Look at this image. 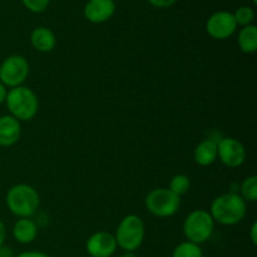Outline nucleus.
Instances as JSON below:
<instances>
[{"mask_svg": "<svg viewBox=\"0 0 257 257\" xmlns=\"http://www.w3.org/2000/svg\"><path fill=\"white\" fill-rule=\"evenodd\" d=\"M30 43L38 52L49 53L57 45V38L49 28L38 27L30 34Z\"/></svg>", "mask_w": 257, "mask_h": 257, "instance_id": "14", "label": "nucleus"}, {"mask_svg": "<svg viewBox=\"0 0 257 257\" xmlns=\"http://www.w3.org/2000/svg\"><path fill=\"white\" fill-rule=\"evenodd\" d=\"M217 142L218 141L207 138L196 146L193 151V160L197 165L207 167L217 160Z\"/></svg>", "mask_w": 257, "mask_h": 257, "instance_id": "13", "label": "nucleus"}, {"mask_svg": "<svg viewBox=\"0 0 257 257\" xmlns=\"http://www.w3.org/2000/svg\"><path fill=\"white\" fill-rule=\"evenodd\" d=\"M237 29L235 19H233L232 13L225 12H216L211 15L206 23V30L208 35L213 39L223 40L232 37Z\"/></svg>", "mask_w": 257, "mask_h": 257, "instance_id": "9", "label": "nucleus"}, {"mask_svg": "<svg viewBox=\"0 0 257 257\" xmlns=\"http://www.w3.org/2000/svg\"><path fill=\"white\" fill-rule=\"evenodd\" d=\"M22 3L32 13H43L49 7L50 0H22Z\"/></svg>", "mask_w": 257, "mask_h": 257, "instance_id": "21", "label": "nucleus"}, {"mask_svg": "<svg viewBox=\"0 0 257 257\" xmlns=\"http://www.w3.org/2000/svg\"><path fill=\"white\" fill-rule=\"evenodd\" d=\"M247 212V205L238 193H223L211 203L210 215L213 221L225 226L240 223Z\"/></svg>", "mask_w": 257, "mask_h": 257, "instance_id": "1", "label": "nucleus"}, {"mask_svg": "<svg viewBox=\"0 0 257 257\" xmlns=\"http://www.w3.org/2000/svg\"><path fill=\"white\" fill-rule=\"evenodd\" d=\"M253 2V4H257V0H252Z\"/></svg>", "mask_w": 257, "mask_h": 257, "instance_id": "29", "label": "nucleus"}, {"mask_svg": "<svg viewBox=\"0 0 257 257\" xmlns=\"http://www.w3.org/2000/svg\"><path fill=\"white\" fill-rule=\"evenodd\" d=\"M22 124L17 118L7 114L0 117V147H12L19 141Z\"/></svg>", "mask_w": 257, "mask_h": 257, "instance_id": "12", "label": "nucleus"}, {"mask_svg": "<svg viewBox=\"0 0 257 257\" xmlns=\"http://www.w3.org/2000/svg\"><path fill=\"white\" fill-rule=\"evenodd\" d=\"M29 70V63L23 55H10L0 64V82L5 87H20L27 80Z\"/></svg>", "mask_w": 257, "mask_h": 257, "instance_id": "7", "label": "nucleus"}, {"mask_svg": "<svg viewBox=\"0 0 257 257\" xmlns=\"http://www.w3.org/2000/svg\"><path fill=\"white\" fill-rule=\"evenodd\" d=\"M190 187H191V180L188 178V176L180 173V175L173 176L172 180H171L170 182V187H168V190L172 191V192L175 193V195H177L178 197H181V196L186 195V193L190 191Z\"/></svg>", "mask_w": 257, "mask_h": 257, "instance_id": "19", "label": "nucleus"}, {"mask_svg": "<svg viewBox=\"0 0 257 257\" xmlns=\"http://www.w3.org/2000/svg\"><path fill=\"white\" fill-rule=\"evenodd\" d=\"M238 47L246 54H252L257 50V28L251 24L242 27L237 37Z\"/></svg>", "mask_w": 257, "mask_h": 257, "instance_id": "16", "label": "nucleus"}, {"mask_svg": "<svg viewBox=\"0 0 257 257\" xmlns=\"http://www.w3.org/2000/svg\"><path fill=\"white\" fill-rule=\"evenodd\" d=\"M232 15L236 24L241 25V27L251 25L255 19V12L250 7H240L238 9H236V12Z\"/></svg>", "mask_w": 257, "mask_h": 257, "instance_id": "20", "label": "nucleus"}, {"mask_svg": "<svg viewBox=\"0 0 257 257\" xmlns=\"http://www.w3.org/2000/svg\"><path fill=\"white\" fill-rule=\"evenodd\" d=\"M119 257H137L135 255V252H124L123 255H120Z\"/></svg>", "mask_w": 257, "mask_h": 257, "instance_id": "28", "label": "nucleus"}, {"mask_svg": "<svg viewBox=\"0 0 257 257\" xmlns=\"http://www.w3.org/2000/svg\"><path fill=\"white\" fill-rule=\"evenodd\" d=\"M5 237H7V228H5L4 223H3L2 221H0V247H2V246L4 245Z\"/></svg>", "mask_w": 257, "mask_h": 257, "instance_id": "26", "label": "nucleus"}, {"mask_svg": "<svg viewBox=\"0 0 257 257\" xmlns=\"http://www.w3.org/2000/svg\"><path fill=\"white\" fill-rule=\"evenodd\" d=\"M40 205V197L34 187L25 183L15 185L7 193V206L13 215L29 218L35 215Z\"/></svg>", "mask_w": 257, "mask_h": 257, "instance_id": "2", "label": "nucleus"}, {"mask_svg": "<svg viewBox=\"0 0 257 257\" xmlns=\"http://www.w3.org/2000/svg\"><path fill=\"white\" fill-rule=\"evenodd\" d=\"M5 103L10 115L17 118L19 122L33 119L39 109V100L37 94L34 90L24 85L12 88L8 92Z\"/></svg>", "mask_w": 257, "mask_h": 257, "instance_id": "3", "label": "nucleus"}, {"mask_svg": "<svg viewBox=\"0 0 257 257\" xmlns=\"http://www.w3.org/2000/svg\"><path fill=\"white\" fill-rule=\"evenodd\" d=\"M217 158L226 167L237 168L245 163L246 150L236 138H221L217 142Z\"/></svg>", "mask_w": 257, "mask_h": 257, "instance_id": "8", "label": "nucleus"}, {"mask_svg": "<svg viewBox=\"0 0 257 257\" xmlns=\"http://www.w3.org/2000/svg\"><path fill=\"white\" fill-rule=\"evenodd\" d=\"M242 200L247 202H256L257 200V176L252 175L246 177L240 185V193Z\"/></svg>", "mask_w": 257, "mask_h": 257, "instance_id": "17", "label": "nucleus"}, {"mask_svg": "<svg viewBox=\"0 0 257 257\" xmlns=\"http://www.w3.org/2000/svg\"><path fill=\"white\" fill-rule=\"evenodd\" d=\"M250 236H251V241H252L253 245H257V223L256 222H253L252 226H251Z\"/></svg>", "mask_w": 257, "mask_h": 257, "instance_id": "25", "label": "nucleus"}, {"mask_svg": "<svg viewBox=\"0 0 257 257\" xmlns=\"http://www.w3.org/2000/svg\"><path fill=\"white\" fill-rule=\"evenodd\" d=\"M172 257H203V252L200 245L191 242V241H185L176 246L172 252Z\"/></svg>", "mask_w": 257, "mask_h": 257, "instance_id": "18", "label": "nucleus"}, {"mask_svg": "<svg viewBox=\"0 0 257 257\" xmlns=\"http://www.w3.org/2000/svg\"><path fill=\"white\" fill-rule=\"evenodd\" d=\"M13 236L19 243H32L38 236V225L30 218H19L13 226Z\"/></svg>", "mask_w": 257, "mask_h": 257, "instance_id": "15", "label": "nucleus"}, {"mask_svg": "<svg viewBox=\"0 0 257 257\" xmlns=\"http://www.w3.org/2000/svg\"><path fill=\"white\" fill-rule=\"evenodd\" d=\"M182 228L187 241L201 245L210 240L212 236L215 221L207 211L195 210L185 218Z\"/></svg>", "mask_w": 257, "mask_h": 257, "instance_id": "5", "label": "nucleus"}, {"mask_svg": "<svg viewBox=\"0 0 257 257\" xmlns=\"http://www.w3.org/2000/svg\"><path fill=\"white\" fill-rule=\"evenodd\" d=\"M146 207L148 212L156 217H171L180 210L181 197L168 188H155L146 197Z\"/></svg>", "mask_w": 257, "mask_h": 257, "instance_id": "6", "label": "nucleus"}, {"mask_svg": "<svg viewBox=\"0 0 257 257\" xmlns=\"http://www.w3.org/2000/svg\"><path fill=\"white\" fill-rule=\"evenodd\" d=\"M151 5H153L155 8H170L173 4L177 3V0H148Z\"/></svg>", "mask_w": 257, "mask_h": 257, "instance_id": "22", "label": "nucleus"}, {"mask_svg": "<svg viewBox=\"0 0 257 257\" xmlns=\"http://www.w3.org/2000/svg\"><path fill=\"white\" fill-rule=\"evenodd\" d=\"M17 257H50L49 255L44 252H40V251H27V252H23Z\"/></svg>", "mask_w": 257, "mask_h": 257, "instance_id": "23", "label": "nucleus"}, {"mask_svg": "<svg viewBox=\"0 0 257 257\" xmlns=\"http://www.w3.org/2000/svg\"><path fill=\"white\" fill-rule=\"evenodd\" d=\"M0 257H15L14 251L10 247H8V246L3 245L2 247H0Z\"/></svg>", "mask_w": 257, "mask_h": 257, "instance_id": "24", "label": "nucleus"}, {"mask_svg": "<svg viewBox=\"0 0 257 257\" xmlns=\"http://www.w3.org/2000/svg\"><path fill=\"white\" fill-rule=\"evenodd\" d=\"M117 247L114 235L105 231L93 233L85 243V248L90 257H112Z\"/></svg>", "mask_w": 257, "mask_h": 257, "instance_id": "10", "label": "nucleus"}, {"mask_svg": "<svg viewBox=\"0 0 257 257\" xmlns=\"http://www.w3.org/2000/svg\"><path fill=\"white\" fill-rule=\"evenodd\" d=\"M146 227L142 218L137 215H128L123 218L115 231V241L125 252H135L145 240Z\"/></svg>", "mask_w": 257, "mask_h": 257, "instance_id": "4", "label": "nucleus"}, {"mask_svg": "<svg viewBox=\"0 0 257 257\" xmlns=\"http://www.w3.org/2000/svg\"><path fill=\"white\" fill-rule=\"evenodd\" d=\"M114 12V0H89L84 7L85 19L94 24H100L109 20Z\"/></svg>", "mask_w": 257, "mask_h": 257, "instance_id": "11", "label": "nucleus"}, {"mask_svg": "<svg viewBox=\"0 0 257 257\" xmlns=\"http://www.w3.org/2000/svg\"><path fill=\"white\" fill-rule=\"evenodd\" d=\"M7 94H8L7 87L0 82V104L5 102V99H7Z\"/></svg>", "mask_w": 257, "mask_h": 257, "instance_id": "27", "label": "nucleus"}]
</instances>
